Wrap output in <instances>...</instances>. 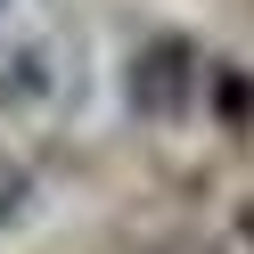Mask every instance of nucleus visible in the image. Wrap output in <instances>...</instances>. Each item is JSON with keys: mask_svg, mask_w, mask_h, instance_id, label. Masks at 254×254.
Segmentation results:
<instances>
[{"mask_svg": "<svg viewBox=\"0 0 254 254\" xmlns=\"http://www.w3.org/2000/svg\"><path fill=\"white\" fill-rule=\"evenodd\" d=\"M131 99H139V115H172V107H189V50L181 41H156L148 58L131 66Z\"/></svg>", "mask_w": 254, "mask_h": 254, "instance_id": "f257e3e1", "label": "nucleus"}, {"mask_svg": "<svg viewBox=\"0 0 254 254\" xmlns=\"http://www.w3.org/2000/svg\"><path fill=\"white\" fill-rule=\"evenodd\" d=\"M25 205H33V172H25V164H8V156H0V221H17Z\"/></svg>", "mask_w": 254, "mask_h": 254, "instance_id": "f03ea898", "label": "nucleus"}, {"mask_svg": "<svg viewBox=\"0 0 254 254\" xmlns=\"http://www.w3.org/2000/svg\"><path fill=\"white\" fill-rule=\"evenodd\" d=\"M238 238H246V246H254V205H246V213H238Z\"/></svg>", "mask_w": 254, "mask_h": 254, "instance_id": "7ed1b4c3", "label": "nucleus"}]
</instances>
